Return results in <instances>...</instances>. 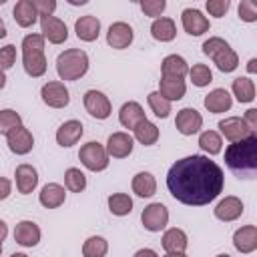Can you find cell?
<instances>
[{"label": "cell", "instance_id": "ffe728a7", "mask_svg": "<svg viewBox=\"0 0 257 257\" xmlns=\"http://www.w3.org/2000/svg\"><path fill=\"white\" fill-rule=\"evenodd\" d=\"M16 187H18V193L22 195H28L34 191V187L38 185V173L32 165H18L16 167Z\"/></svg>", "mask_w": 257, "mask_h": 257}, {"label": "cell", "instance_id": "e0dca14e", "mask_svg": "<svg viewBox=\"0 0 257 257\" xmlns=\"http://www.w3.org/2000/svg\"><path fill=\"white\" fill-rule=\"evenodd\" d=\"M74 32L80 40L84 42H92L98 38V32H100V20L92 14H86V16H80L76 22H74Z\"/></svg>", "mask_w": 257, "mask_h": 257}, {"label": "cell", "instance_id": "c3c4849f", "mask_svg": "<svg viewBox=\"0 0 257 257\" xmlns=\"http://www.w3.org/2000/svg\"><path fill=\"white\" fill-rule=\"evenodd\" d=\"M133 257H159V255H157L153 249H139Z\"/></svg>", "mask_w": 257, "mask_h": 257}, {"label": "cell", "instance_id": "7402d4cb", "mask_svg": "<svg viewBox=\"0 0 257 257\" xmlns=\"http://www.w3.org/2000/svg\"><path fill=\"white\" fill-rule=\"evenodd\" d=\"M80 137H82V122L78 120H66L56 131V143L60 147H72L80 141Z\"/></svg>", "mask_w": 257, "mask_h": 257}, {"label": "cell", "instance_id": "ba28073f", "mask_svg": "<svg viewBox=\"0 0 257 257\" xmlns=\"http://www.w3.org/2000/svg\"><path fill=\"white\" fill-rule=\"evenodd\" d=\"M84 108L90 116L94 118H108L110 116V100L100 92V90H86L84 92Z\"/></svg>", "mask_w": 257, "mask_h": 257}, {"label": "cell", "instance_id": "4316f807", "mask_svg": "<svg viewBox=\"0 0 257 257\" xmlns=\"http://www.w3.org/2000/svg\"><path fill=\"white\" fill-rule=\"evenodd\" d=\"M64 197H66V193H64V189H62L60 185L48 183V185L42 187L38 199H40V205H42V207H46V209H56V207H60V205L64 203Z\"/></svg>", "mask_w": 257, "mask_h": 257}, {"label": "cell", "instance_id": "4fadbf2b", "mask_svg": "<svg viewBox=\"0 0 257 257\" xmlns=\"http://www.w3.org/2000/svg\"><path fill=\"white\" fill-rule=\"evenodd\" d=\"M181 22H183L185 32L191 34V36H201V34H205V32L209 30V20H207V18L203 16V12L197 10V8H187V10H183Z\"/></svg>", "mask_w": 257, "mask_h": 257}, {"label": "cell", "instance_id": "680465c9", "mask_svg": "<svg viewBox=\"0 0 257 257\" xmlns=\"http://www.w3.org/2000/svg\"><path fill=\"white\" fill-rule=\"evenodd\" d=\"M0 253H2V243H0Z\"/></svg>", "mask_w": 257, "mask_h": 257}, {"label": "cell", "instance_id": "3957f363", "mask_svg": "<svg viewBox=\"0 0 257 257\" xmlns=\"http://www.w3.org/2000/svg\"><path fill=\"white\" fill-rule=\"evenodd\" d=\"M22 64L28 76L38 78L46 72L44 56V38L42 34H28L22 40Z\"/></svg>", "mask_w": 257, "mask_h": 257}, {"label": "cell", "instance_id": "4dcf8cb0", "mask_svg": "<svg viewBox=\"0 0 257 257\" xmlns=\"http://www.w3.org/2000/svg\"><path fill=\"white\" fill-rule=\"evenodd\" d=\"M133 191H135V195H139V197H153L155 191H157V181H155V177H153L151 173H147V171L135 175V179H133Z\"/></svg>", "mask_w": 257, "mask_h": 257}, {"label": "cell", "instance_id": "7dc6e473", "mask_svg": "<svg viewBox=\"0 0 257 257\" xmlns=\"http://www.w3.org/2000/svg\"><path fill=\"white\" fill-rule=\"evenodd\" d=\"M10 189H12L10 181L4 179V177H0V201H4V199L10 195Z\"/></svg>", "mask_w": 257, "mask_h": 257}, {"label": "cell", "instance_id": "6da1fadb", "mask_svg": "<svg viewBox=\"0 0 257 257\" xmlns=\"http://www.w3.org/2000/svg\"><path fill=\"white\" fill-rule=\"evenodd\" d=\"M223 171L215 161L203 155H191L177 161L167 175L171 195L183 205L201 207L211 203L223 191Z\"/></svg>", "mask_w": 257, "mask_h": 257}, {"label": "cell", "instance_id": "30bf717a", "mask_svg": "<svg viewBox=\"0 0 257 257\" xmlns=\"http://www.w3.org/2000/svg\"><path fill=\"white\" fill-rule=\"evenodd\" d=\"M40 96L42 100L52 106V108H64L68 102H70V94H68V88L62 84V82H46L40 90Z\"/></svg>", "mask_w": 257, "mask_h": 257}, {"label": "cell", "instance_id": "8fae6325", "mask_svg": "<svg viewBox=\"0 0 257 257\" xmlns=\"http://www.w3.org/2000/svg\"><path fill=\"white\" fill-rule=\"evenodd\" d=\"M175 126H177V131H179L181 135H185V137L195 135V133H199V128L203 126V116H201V112L195 110V108H189V106H187V108H181V110L177 112Z\"/></svg>", "mask_w": 257, "mask_h": 257}, {"label": "cell", "instance_id": "7a4b0ae2", "mask_svg": "<svg viewBox=\"0 0 257 257\" xmlns=\"http://www.w3.org/2000/svg\"><path fill=\"white\" fill-rule=\"evenodd\" d=\"M225 163L239 179H253L257 173V137L231 143L225 151Z\"/></svg>", "mask_w": 257, "mask_h": 257}, {"label": "cell", "instance_id": "60d3db41", "mask_svg": "<svg viewBox=\"0 0 257 257\" xmlns=\"http://www.w3.org/2000/svg\"><path fill=\"white\" fill-rule=\"evenodd\" d=\"M141 8L147 16H161L167 8V2L165 0H143L141 2Z\"/></svg>", "mask_w": 257, "mask_h": 257}, {"label": "cell", "instance_id": "681fc988", "mask_svg": "<svg viewBox=\"0 0 257 257\" xmlns=\"http://www.w3.org/2000/svg\"><path fill=\"white\" fill-rule=\"evenodd\" d=\"M6 235H8V227H6L4 221H0V243L6 239Z\"/></svg>", "mask_w": 257, "mask_h": 257}, {"label": "cell", "instance_id": "9c48e42d", "mask_svg": "<svg viewBox=\"0 0 257 257\" xmlns=\"http://www.w3.org/2000/svg\"><path fill=\"white\" fill-rule=\"evenodd\" d=\"M40 30H42V38H48V42H52V44H62L68 38L66 24L56 16H42Z\"/></svg>", "mask_w": 257, "mask_h": 257}, {"label": "cell", "instance_id": "8d00e7d4", "mask_svg": "<svg viewBox=\"0 0 257 257\" xmlns=\"http://www.w3.org/2000/svg\"><path fill=\"white\" fill-rule=\"evenodd\" d=\"M221 137L215 133V131H205V133H201V137H199V147L205 151V153H209V155H217V153H221Z\"/></svg>", "mask_w": 257, "mask_h": 257}, {"label": "cell", "instance_id": "6f0895ef", "mask_svg": "<svg viewBox=\"0 0 257 257\" xmlns=\"http://www.w3.org/2000/svg\"><path fill=\"white\" fill-rule=\"evenodd\" d=\"M217 257H231L229 253H221V255H217Z\"/></svg>", "mask_w": 257, "mask_h": 257}, {"label": "cell", "instance_id": "f907efd6", "mask_svg": "<svg viewBox=\"0 0 257 257\" xmlns=\"http://www.w3.org/2000/svg\"><path fill=\"white\" fill-rule=\"evenodd\" d=\"M247 70H249V72H255V70H257V60H255V58H251V60H249Z\"/></svg>", "mask_w": 257, "mask_h": 257}, {"label": "cell", "instance_id": "1f68e13d", "mask_svg": "<svg viewBox=\"0 0 257 257\" xmlns=\"http://www.w3.org/2000/svg\"><path fill=\"white\" fill-rule=\"evenodd\" d=\"M233 94L237 96L239 102H251L255 98V84L247 76H239L233 80Z\"/></svg>", "mask_w": 257, "mask_h": 257}, {"label": "cell", "instance_id": "f1b7e54d", "mask_svg": "<svg viewBox=\"0 0 257 257\" xmlns=\"http://www.w3.org/2000/svg\"><path fill=\"white\" fill-rule=\"evenodd\" d=\"M187 245H189V243H187L185 231H181V229H177V227L169 229V231L163 235V249H165L167 253H185Z\"/></svg>", "mask_w": 257, "mask_h": 257}, {"label": "cell", "instance_id": "ac0fdd59", "mask_svg": "<svg viewBox=\"0 0 257 257\" xmlns=\"http://www.w3.org/2000/svg\"><path fill=\"white\" fill-rule=\"evenodd\" d=\"M14 241L22 247H34L40 241V229L32 221H20L14 229Z\"/></svg>", "mask_w": 257, "mask_h": 257}, {"label": "cell", "instance_id": "f546056e", "mask_svg": "<svg viewBox=\"0 0 257 257\" xmlns=\"http://www.w3.org/2000/svg\"><path fill=\"white\" fill-rule=\"evenodd\" d=\"M151 34L155 40H161V42H169L175 38L177 34V26L171 18H157L151 26Z\"/></svg>", "mask_w": 257, "mask_h": 257}, {"label": "cell", "instance_id": "cb8c5ba5", "mask_svg": "<svg viewBox=\"0 0 257 257\" xmlns=\"http://www.w3.org/2000/svg\"><path fill=\"white\" fill-rule=\"evenodd\" d=\"M205 108L209 110V112H225V110H229L231 108V104H233V98H231V94L225 90V88H215V90H211L207 96H205Z\"/></svg>", "mask_w": 257, "mask_h": 257}, {"label": "cell", "instance_id": "603a6c76", "mask_svg": "<svg viewBox=\"0 0 257 257\" xmlns=\"http://www.w3.org/2000/svg\"><path fill=\"white\" fill-rule=\"evenodd\" d=\"M243 215V203L237 197H225L215 207V217L221 221H235Z\"/></svg>", "mask_w": 257, "mask_h": 257}, {"label": "cell", "instance_id": "52a82bcc", "mask_svg": "<svg viewBox=\"0 0 257 257\" xmlns=\"http://www.w3.org/2000/svg\"><path fill=\"white\" fill-rule=\"evenodd\" d=\"M141 221L147 231H161V229H165V225L169 221V211L163 203H151L143 209Z\"/></svg>", "mask_w": 257, "mask_h": 257}, {"label": "cell", "instance_id": "2e32d148", "mask_svg": "<svg viewBox=\"0 0 257 257\" xmlns=\"http://www.w3.org/2000/svg\"><path fill=\"white\" fill-rule=\"evenodd\" d=\"M106 42H108V46H112L116 50L126 48L133 42V28L126 22H114V24H110V28L106 32Z\"/></svg>", "mask_w": 257, "mask_h": 257}, {"label": "cell", "instance_id": "44dd1931", "mask_svg": "<svg viewBox=\"0 0 257 257\" xmlns=\"http://www.w3.org/2000/svg\"><path fill=\"white\" fill-rule=\"evenodd\" d=\"M118 120H120V124H122L124 128H133V131H135V126L141 124L143 120H147V116H145L143 106H141L139 102H133V100H131V102H124V104L120 106Z\"/></svg>", "mask_w": 257, "mask_h": 257}, {"label": "cell", "instance_id": "d4e9b609", "mask_svg": "<svg viewBox=\"0 0 257 257\" xmlns=\"http://www.w3.org/2000/svg\"><path fill=\"white\" fill-rule=\"evenodd\" d=\"M161 72H163V76L165 78H185V74L189 72V66H187V62H185V58L183 56H179V54H169L165 60H163V64H161Z\"/></svg>", "mask_w": 257, "mask_h": 257}, {"label": "cell", "instance_id": "8992f818", "mask_svg": "<svg viewBox=\"0 0 257 257\" xmlns=\"http://www.w3.org/2000/svg\"><path fill=\"white\" fill-rule=\"evenodd\" d=\"M78 159L80 163L88 169V171H104L108 167V155H106V149L98 143V141H90L86 145L80 147V153H78Z\"/></svg>", "mask_w": 257, "mask_h": 257}, {"label": "cell", "instance_id": "bcb514c9", "mask_svg": "<svg viewBox=\"0 0 257 257\" xmlns=\"http://www.w3.org/2000/svg\"><path fill=\"white\" fill-rule=\"evenodd\" d=\"M243 120H245V124H247L251 131H255V128H257V110H255V108H249V110L245 112V118H243Z\"/></svg>", "mask_w": 257, "mask_h": 257}, {"label": "cell", "instance_id": "9a60e30c", "mask_svg": "<svg viewBox=\"0 0 257 257\" xmlns=\"http://www.w3.org/2000/svg\"><path fill=\"white\" fill-rule=\"evenodd\" d=\"M133 153V139L126 133H112L106 141V155L112 159H124Z\"/></svg>", "mask_w": 257, "mask_h": 257}, {"label": "cell", "instance_id": "83f0119b", "mask_svg": "<svg viewBox=\"0 0 257 257\" xmlns=\"http://www.w3.org/2000/svg\"><path fill=\"white\" fill-rule=\"evenodd\" d=\"M36 18H38V12H36L32 0H20V2H16V6H14V20H16L18 26L28 28V26H32L36 22Z\"/></svg>", "mask_w": 257, "mask_h": 257}, {"label": "cell", "instance_id": "277c9868", "mask_svg": "<svg viewBox=\"0 0 257 257\" xmlns=\"http://www.w3.org/2000/svg\"><path fill=\"white\" fill-rule=\"evenodd\" d=\"M88 70V56L80 48H68L56 58V72L62 80H76Z\"/></svg>", "mask_w": 257, "mask_h": 257}, {"label": "cell", "instance_id": "f35d334b", "mask_svg": "<svg viewBox=\"0 0 257 257\" xmlns=\"http://www.w3.org/2000/svg\"><path fill=\"white\" fill-rule=\"evenodd\" d=\"M149 106L151 110L159 116V118H167L169 112H171V102L167 98H163L159 92H151L149 94Z\"/></svg>", "mask_w": 257, "mask_h": 257}, {"label": "cell", "instance_id": "f5cc1de1", "mask_svg": "<svg viewBox=\"0 0 257 257\" xmlns=\"http://www.w3.org/2000/svg\"><path fill=\"white\" fill-rule=\"evenodd\" d=\"M4 36H6V26H4V22L0 18V38H4Z\"/></svg>", "mask_w": 257, "mask_h": 257}, {"label": "cell", "instance_id": "7bdbcfd3", "mask_svg": "<svg viewBox=\"0 0 257 257\" xmlns=\"http://www.w3.org/2000/svg\"><path fill=\"white\" fill-rule=\"evenodd\" d=\"M207 10H209V14L211 16H217V18H221V16H225L227 14V10H229V6H231V2L229 0H207Z\"/></svg>", "mask_w": 257, "mask_h": 257}, {"label": "cell", "instance_id": "7c38bea8", "mask_svg": "<svg viewBox=\"0 0 257 257\" xmlns=\"http://www.w3.org/2000/svg\"><path fill=\"white\" fill-rule=\"evenodd\" d=\"M219 128H221V133L225 135V139H229L231 143H237V141H243V139L255 135V133L245 124V120L239 118V116H229V118L219 120Z\"/></svg>", "mask_w": 257, "mask_h": 257}, {"label": "cell", "instance_id": "484cf974", "mask_svg": "<svg viewBox=\"0 0 257 257\" xmlns=\"http://www.w3.org/2000/svg\"><path fill=\"white\" fill-rule=\"evenodd\" d=\"M185 90H187V86H185V80H181V78H165V76H161V80H159V94L163 98H167L169 102L183 98Z\"/></svg>", "mask_w": 257, "mask_h": 257}, {"label": "cell", "instance_id": "11a10c76", "mask_svg": "<svg viewBox=\"0 0 257 257\" xmlns=\"http://www.w3.org/2000/svg\"><path fill=\"white\" fill-rule=\"evenodd\" d=\"M165 257H187L185 253H167Z\"/></svg>", "mask_w": 257, "mask_h": 257}, {"label": "cell", "instance_id": "db71d44e", "mask_svg": "<svg viewBox=\"0 0 257 257\" xmlns=\"http://www.w3.org/2000/svg\"><path fill=\"white\" fill-rule=\"evenodd\" d=\"M68 2H70V4H74V6H78V4H80V6H82V4H86V0H68Z\"/></svg>", "mask_w": 257, "mask_h": 257}, {"label": "cell", "instance_id": "9f6ffc18", "mask_svg": "<svg viewBox=\"0 0 257 257\" xmlns=\"http://www.w3.org/2000/svg\"><path fill=\"white\" fill-rule=\"evenodd\" d=\"M10 257H28V255H24V253H12Z\"/></svg>", "mask_w": 257, "mask_h": 257}, {"label": "cell", "instance_id": "e575fe53", "mask_svg": "<svg viewBox=\"0 0 257 257\" xmlns=\"http://www.w3.org/2000/svg\"><path fill=\"white\" fill-rule=\"evenodd\" d=\"M108 251V243L102 237H88L82 245V255L84 257H104Z\"/></svg>", "mask_w": 257, "mask_h": 257}, {"label": "cell", "instance_id": "5b68a950", "mask_svg": "<svg viewBox=\"0 0 257 257\" xmlns=\"http://www.w3.org/2000/svg\"><path fill=\"white\" fill-rule=\"evenodd\" d=\"M203 52L217 64V68L221 72H233L239 64V56L237 52L229 46V42H225L219 36H213L209 40L203 42Z\"/></svg>", "mask_w": 257, "mask_h": 257}, {"label": "cell", "instance_id": "74e56055", "mask_svg": "<svg viewBox=\"0 0 257 257\" xmlns=\"http://www.w3.org/2000/svg\"><path fill=\"white\" fill-rule=\"evenodd\" d=\"M22 126V118L16 110L12 108H4L0 110V135H8L12 128Z\"/></svg>", "mask_w": 257, "mask_h": 257}, {"label": "cell", "instance_id": "d590c367", "mask_svg": "<svg viewBox=\"0 0 257 257\" xmlns=\"http://www.w3.org/2000/svg\"><path fill=\"white\" fill-rule=\"evenodd\" d=\"M64 185H66L68 191L80 193V191H84V187H86V177H84V173H82L80 169L70 167V169L64 173Z\"/></svg>", "mask_w": 257, "mask_h": 257}, {"label": "cell", "instance_id": "b9f144b4", "mask_svg": "<svg viewBox=\"0 0 257 257\" xmlns=\"http://www.w3.org/2000/svg\"><path fill=\"white\" fill-rule=\"evenodd\" d=\"M239 18L245 22H255L257 20V6L251 0H241L239 4Z\"/></svg>", "mask_w": 257, "mask_h": 257}, {"label": "cell", "instance_id": "816d5d0a", "mask_svg": "<svg viewBox=\"0 0 257 257\" xmlns=\"http://www.w3.org/2000/svg\"><path fill=\"white\" fill-rule=\"evenodd\" d=\"M4 84H6V74H4V70H0V90L4 88Z\"/></svg>", "mask_w": 257, "mask_h": 257}, {"label": "cell", "instance_id": "5bb4252c", "mask_svg": "<svg viewBox=\"0 0 257 257\" xmlns=\"http://www.w3.org/2000/svg\"><path fill=\"white\" fill-rule=\"evenodd\" d=\"M6 141H8V149L16 155H26L32 151L34 147V139H32V133L24 126H16L12 128L8 135H6Z\"/></svg>", "mask_w": 257, "mask_h": 257}, {"label": "cell", "instance_id": "ee69618b", "mask_svg": "<svg viewBox=\"0 0 257 257\" xmlns=\"http://www.w3.org/2000/svg\"><path fill=\"white\" fill-rule=\"evenodd\" d=\"M14 60H16V48L12 44H6L4 48H0V70L10 68Z\"/></svg>", "mask_w": 257, "mask_h": 257}, {"label": "cell", "instance_id": "d6a6232c", "mask_svg": "<svg viewBox=\"0 0 257 257\" xmlns=\"http://www.w3.org/2000/svg\"><path fill=\"white\" fill-rule=\"evenodd\" d=\"M135 139L141 145H145V147L155 145L159 141V126L153 124V122H149V120H143L141 124L135 126Z\"/></svg>", "mask_w": 257, "mask_h": 257}, {"label": "cell", "instance_id": "ab89813d", "mask_svg": "<svg viewBox=\"0 0 257 257\" xmlns=\"http://www.w3.org/2000/svg\"><path fill=\"white\" fill-rule=\"evenodd\" d=\"M189 76L193 80L195 86H207L211 80H213V72L209 70V66L205 64H195L191 70H189Z\"/></svg>", "mask_w": 257, "mask_h": 257}, {"label": "cell", "instance_id": "f6af8a7d", "mask_svg": "<svg viewBox=\"0 0 257 257\" xmlns=\"http://www.w3.org/2000/svg\"><path fill=\"white\" fill-rule=\"evenodd\" d=\"M34 2V8L38 12V16H52V12L56 10V2L54 0H32Z\"/></svg>", "mask_w": 257, "mask_h": 257}, {"label": "cell", "instance_id": "d6986e66", "mask_svg": "<svg viewBox=\"0 0 257 257\" xmlns=\"http://www.w3.org/2000/svg\"><path fill=\"white\" fill-rule=\"evenodd\" d=\"M233 245L241 253H251L257 249V227L255 225H245L235 231L233 235Z\"/></svg>", "mask_w": 257, "mask_h": 257}, {"label": "cell", "instance_id": "836d02e7", "mask_svg": "<svg viewBox=\"0 0 257 257\" xmlns=\"http://www.w3.org/2000/svg\"><path fill=\"white\" fill-rule=\"evenodd\" d=\"M108 209L116 217H124L133 211V199L124 193H114L108 197Z\"/></svg>", "mask_w": 257, "mask_h": 257}]
</instances>
